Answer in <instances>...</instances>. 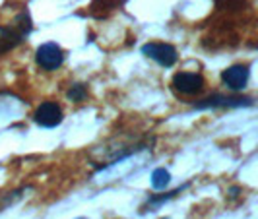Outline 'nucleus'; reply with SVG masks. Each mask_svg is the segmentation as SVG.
Masks as SVG:
<instances>
[{"label":"nucleus","mask_w":258,"mask_h":219,"mask_svg":"<svg viewBox=\"0 0 258 219\" xmlns=\"http://www.w3.org/2000/svg\"><path fill=\"white\" fill-rule=\"evenodd\" d=\"M29 31H31V18L27 12L18 14L12 24L0 27V54L18 47L29 35Z\"/></svg>","instance_id":"obj_1"},{"label":"nucleus","mask_w":258,"mask_h":219,"mask_svg":"<svg viewBox=\"0 0 258 219\" xmlns=\"http://www.w3.org/2000/svg\"><path fill=\"white\" fill-rule=\"evenodd\" d=\"M254 101L250 97H243V95H223V93H214L208 95L204 99L196 101L194 109L204 111V109H237V107H248Z\"/></svg>","instance_id":"obj_2"},{"label":"nucleus","mask_w":258,"mask_h":219,"mask_svg":"<svg viewBox=\"0 0 258 219\" xmlns=\"http://www.w3.org/2000/svg\"><path fill=\"white\" fill-rule=\"evenodd\" d=\"M35 62H37L43 70L52 72L56 68H60L64 62V52L56 43H43L35 52Z\"/></svg>","instance_id":"obj_3"},{"label":"nucleus","mask_w":258,"mask_h":219,"mask_svg":"<svg viewBox=\"0 0 258 219\" xmlns=\"http://www.w3.org/2000/svg\"><path fill=\"white\" fill-rule=\"evenodd\" d=\"M142 52L148 58H152L159 66H165V68L173 66L179 58L177 49L169 43H146L142 47Z\"/></svg>","instance_id":"obj_4"},{"label":"nucleus","mask_w":258,"mask_h":219,"mask_svg":"<svg viewBox=\"0 0 258 219\" xmlns=\"http://www.w3.org/2000/svg\"><path fill=\"white\" fill-rule=\"evenodd\" d=\"M33 120H35V124L43 126V128H54L62 120V107L58 103H52V101H45L35 109Z\"/></svg>","instance_id":"obj_5"},{"label":"nucleus","mask_w":258,"mask_h":219,"mask_svg":"<svg viewBox=\"0 0 258 219\" xmlns=\"http://www.w3.org/2000/svg\"><path fill=\"white\" fill-rule=\"evenodd\" d=\"M171 84H173V90L184 95H194L204 90V78L198 72H177Z\"/></svg>","instance_id":"obj_6"},{"label":"nucleus","mask_w":258,"mask_h":219,"mask_svg":"<svg viewBox=\"0 0 258 219\" xmlns=\"http://www.w3.org/2000/svg\"><path fill=\"white\" fill-rule=\"evenodd\" d=\"M223 84L233 91H241L246 88L248 78H250V68L246 64H233L227 70H223Z\"/></svg>","instance_id":"obj_7"},{"label":"nucleus","mask_w":258,"mask_h":219,"mask_svg":"<svg viewBox=\"0 0 258 219\" xmlns=\"http://www.w3.org/2000/svg\"><path fill=\"white\" fill-rule=\"evenodd\" d=\"M126 0H93L90 6V14L93 18H105L109 12L122 6Z\"/></svg>","instance_id":"obj_8"},{"label":"nucleus","mask_w":258,"mask_h":219,"mask_svg":"<svg viewBox=\"0 0 258 219\" xmlns=\"http://www.w3.org/2000/svg\"><path fill=\"white\" fill-rule=\"evenodd\" d=\"M169 181H171V175H169L167 169H155L154 173H152V184H154L155 190H159V192H163L167 188Z\"/></svg>","instance_id":"obj_9"},{"label":"nucleus","mask_w":258,"mask_h":219,"mask_svg":"<svg viewBox=\"0 0 258 219\" xmlns=\"http://www.w3.org/2000/svg\"><path fill=\"white\" fill-rule=\"evenodd\" d=\"M88 97V88L84 84H74L70 90H68V99L74 101V103H80Z\"/></svg>","instance_id":"obj_10"},{"label":"nucleus","mask_w":258,"mask_h":219,"mask_svg":"<svg viewBox=\"0 0 258 219\" xmlns=\"http://www.w3.org/2000/svg\"><path fill=\"white\" fill-rule=\"evenodd\" d=\"M78 219H86V217H78Z\"/></svg>","instance_id":"obj_11"}]
</instances>
